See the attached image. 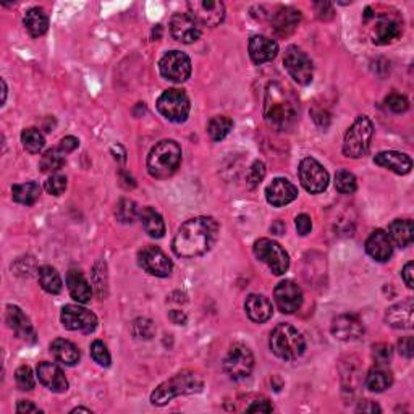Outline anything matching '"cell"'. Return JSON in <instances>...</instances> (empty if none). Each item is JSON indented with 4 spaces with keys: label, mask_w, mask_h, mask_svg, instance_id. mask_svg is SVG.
<instances>
[{
    "label": "cell",
    "mask_w": 414,
    "mask_h": 414,
    "mask_svg": "<svg viewBox=\"0 0 414 414\" xmlns=\"http://www.w3.org/2000/svg\"><path fill=\"white\" fill-rule=\"evenodd\" d=\"M295 223H296V230H298L301 237H306V235L311 233V230H313V221H311L308 214H301V216L296 217Z\"/></svg>",
    "instance_id": "681fc988"
},
{
    "label": "cell",
    "mask_w": 414,
    "mask_h": 414,
    "mask_svg": "<svg viewBox=\"0 0 414 414\" xmlns=\"http://www.w3.org/2000/svg\"><path fill=\"white\" fill-rule=\"evenodd\" d=\"M254 254L275 275H283L290 267L288 253L277 242H272L269 238H260L254 243Z\"/></svg>",
    "instance_id": "9c48e42d"
},
{
    "label": "cell",
    "mask_w": 414,
    "mask_h": 414,
    "mask_svg": "<svg viewBox=\"0 0 414 414\" xmlns=\"http://www.w3.org/2000/svg\"><path fill=\"white\" fill-rule=\"evenodd\" d=\"M71 413H91V410H88V408H75V410H71Z\"/></svg>",
    "instance_id": "91938a15"
},
{
    "label": "cell",
    "mask_w": 414,
    "mask_h": 414,
    "mask_svg": "<svg viewBox=\"0 0 414 414\" xmlns=\"http://www.w3.org/2000/svg\"><path fill=\"white\" fill-rule=\"evenodd\" d=\"M131 332L136 339L151 340L152 337L156 335V325H154V322L149 319L140 318L131 324Z\"/></svg>",
    "instance_id": "60d3db41"
},
{
    "label": "cell",
    "mask_w": 414,
    "mask_h": 414,
    "mask_svg": "<svg viewBox=\"0 0 414 414\" xmlns=\"http://www.w3.org/2000/svg\"><path fill=\"white\" fill-rule=\"evenodd\" d=\"M62 324L65 329L81 332V334H93L97 329V318L94 313H91L89 309L81 308L76 304H68L62 309L60 314Z\"/></svg>",
    "instance_id": "5bb4252c"
},
{
    "label": "cell",
    "mask_w": 414,
    "mask_h": 414,
    "mask_svg": "<svg viewBox=\"0 0 414 414\" xmlns=\"http://www.w3.org/2000/svg\"><path fill=\"white\" fill-rule=\"evenodd\" d=\"M138 263L146 272L156 277H168L172 274L173 264L168 256L157 246H146L138 254Z\"/></svg>",
    "instance_id": "9a60e30c"
},
{
    "label": "cell",
    "mask_w": 414,
    "mask_h": 414,
    "mask_svg": "<svg viewBox=\"0 0 414 414\" xmlns=\"http://www.w3.org/2000/svg\"><path fill=\"white\" fill-rule=\"evenodd\" d=\"M168 319H170L173 324H177V325H185L188 320L186 314L183 313V311H178V309L170 311V313H168Z\"/></svg>",
    "instance_id": "680465c9"
},
{
    "label": "cell",
    "mask_w": 414,
    "mask_h": 414,
    "mask_svg": "<svg viewBox=\"0 0 414 414\" xmlns=\"http://www.w3.org/2000/svg\"><path fill=\"white\" fill-rule=\"evenodd\" d=\"M392 242L400 248H406L414 242V225L410 219H397L388 225Z\"/></svg>",
    "instance_id": "f1b7e54d"
},
{
    "label": "cell",
    "mask_w": 414,
    "mask_h": 414,
    "mask_svg": "<svg viewBox=\"0 0 414 414\" xmlns=\"http://www.w3.org/2000/svg\"><path fill=\"white\" fill-rule=\"evenodd\" d=\"M140 219L146 233L152 238H162L165 235V223H163L162 216L152 207H145L140 212Z\"/></svg>",
    "instance_id": "836d02e7"
},
{
    "label": "cell",
    "mask_w": 414,
    "mask_h": 414,
    "mask_svg": "<svg viewBox=\"0 0 414 414\" xmlns=\"http://www.w3.org/2000/svg\"><path fill=\"white\" fill-rule=\"evenodd\" d=\"M170 33L178 43L191 44L201 38V24L190 13H177L170 20Z\"/></svg>",
    "instance_id": "e0dca14e"
},
{
    "label": "cell",
    "mask_w": 414,
    "mask_h": 414,
    "mask_svg": "<svg viewBox=\"0 0 414 414\" xmlns=\"http://www.w3.org/2000/svg\"><path fill=\"white\" fill-rule=\"evenodd\" d=\"M219 238V223L212 217H194L178 228L172 248L178 258L193 259L211 251Z\"/></svg>",
    "instance_id": "6da1fadb"
},
{
    "label": "cell",
    "mask_w": 414,
    "mask_h": 414,
    "mask_svg": "<svg viewBox=\"0 0 414 414\" xmlns=\"http://www.w3.org/2000/svg\"><path fill=\"white\" fill-rule=\"evenodd\" d=\"M12 196L17 202L24 204V206H33L40 196V186L36 182H27L22 185H13Z\"/></svg>",
    "instance_id": "e575fe53"
},
{
    "label": "cell",
    "mask_w": 414,
    "mask_h": 414,
    "mask_svg": "<svg viewBox=\"0 0 414 414\" xmlns=\"http://www.w3.org/2000/svg\"><path fill=\"white\" fill-rule=\"evenodd\" d=\"M374 162L377 165L388 168V170L397 173V175H406V173H410L413 168L411 157L397 151L379 152V154L374 157Z\"/></svg>",
    "instance_id": "d4e9b609"
},
{
    "label": "cell",
    "mask_w": 414,
    "mask_h": 414,
    "mask_svg": "<svg viewBox=\"0 0 414 414\" xmlns=\"http://www.w3.org/2000/svg\"><path fill=\"white\" fill-rule=\"evenodd\" d=\"M244 309H246L248 318L256 324L267 322L274 314V306L264 295H249L244 303Z\"/></svg>",
    "instance_id": "484cf974"
},
{
    "label": "cell",
    "mask_w": 414,
    "mask_h": 414,
    "mask_svg": "<svg viewBox=\"0 0 414 414\" xmlns=\"http://www.w3.org/2000/svg\"><path fill=\"white\" fill-rule=\"evenodd\" d=\"M274 298L283 314H293L303 304V291L291 280H283L275 287Z\"/></svg>",
    "instance_id": "2e32d148"
},
{
    "label": "cell",
    "mask_w": 414,
    "mask_h": 414,
    "mask_svg": "<svg viewBox=\"0 0 414 414\" xmlns=\"http://www.w3.org/2000/svg\"><path fill=\"white\" fill-rule=\"evenodd\" d=\"M45 191L49 194H54V196H60L66 190V177L60 175V173H54L52 177L47 178L45 182Z\"/></svg>",
    "instance_id": "bcb514c9"
},
{
    "label": "cell",
    "mask_w": 414,
    "mask_h": 414,
    "mask_svg": "<svg viewBox=\"0 0 414 414\" xmlns=\"http://www.w3.org/2000/svg\"><path fill=\"white\" fill-rule=\"evenodd\" d=\"M17 413H20V414H23V413H40V410L36 405H33L31 401L22 400V401H18V405H17Z\"/></svg>",
    "instance_id": "6f0895ef"
},
{
    "label": "cell",
    "mask_w": 414,
    "mask_h": 414,
    "mask_svg": "<svg viewBox=\"0 0 414 414\" xmlns=\"http://www.w3.org/2000/svg\"><path fill=\"white\" fill-rule=\"evenodd\" d=\"M38 277H39L40 287H43V290L47 291V293L59 295L60 291H62L64 288L62 279H60L57 270L50 267V265H43V267L38 270Z\"/></svg>",
    "instance_id": "d590c367"
},
{
    "label": "cell",
    "mask_w": 414,
    "mask_h": 414,
    "mask_svg": "<svg viewBox=\"0 0 414 414\" xmlns=\"http://www.w3.org/2000/svg\"><path fill=\"white\" fill-rule=\"evenodd\" d=\"M23 24L27 28V31L33 36V38H39L47 33L49 29V17L40 7L29 8L27 15L23 18Z\"/></svg>",
    "instance_id": "1f68e13d"
},
{
    "label": "cell",
    "mask_w": 414,
    "mask_h": 414,
    "mask_svg": "<svg viewBox=\"0 0 414 414\" xmlns=\"http://www.w3.org/2000/svg\"><path fill=\"white\" fill-rule=\"evenodd\" d=\"M65 152L60 149V147H55V149H49L45 154L40 157L39 168L44 173H57L60 168L65 165Z\"/></svg>",
    "instance_id": "8d00e7d4"
},
{
    "label": "cell",
    "mask_w": 414,
    "mask_h": 414,
    "mask_svg": "<svg viewBox=\"0 0 414 414\" xmlns=\"http://www.w3.org/2000/svg\"><path fill=\"white\" fill-rule=\"evenodd\" d=\"M316 10H318V17L320 20L334 18V5L330 2H318L316 3Z\"/></svg>",
    "instance_id": "f907efd6"
},
{
    "label": "cell",
    "mask_w": 414,
    "mask_h": 414,
    "mask_svg": "<svg viewBox=\"0 0 414 414\" xmlns=\"http://www.w3.org/2000/svg\"><path fill=\"white\" fill-rule=\"evenodd\" d=\"M366 253L377 263H387L393 254V242L390 235L383 230H376L374 233L367 238Z\"/></svg>",
    "instance_id": "7402d4cb"
},
{
    "label": "cell",
    "mask_w": 414,
    "mask_h": 414,
    "mask_svg": "<svg viewBox=\"0 0 414 414\" xmlns=\"http://www.w3.org/2000/svg\"><path fill=\"white\" fill-rule=\"evenodd\" d=\"M398 348H400V353L405 357H413L414 355V340L413 337H405L398 341Z\"/></svg>",
    "instance_id": "f5cc1de1"
},
{
    "label": "cell",
    "mask_w": 414,
    "mask_h": 414,
    "mask_svg": "<svg viewBox=\"0 0 414 414\" xmlns=\"http://www.w3.org/2000/svg\"><path fill=\"white\" fill-rule=\"evenodd\" d=\"M204 387V382L196 372L183 371L178 372L172 379L161 383L159 387L152 392L151 403L156 406H163L173 398L180 395H193V393L201 392Z\"/></svg>",
    "instance_id": "277c9868"
},
{
    "label": "cell",
    "mask_w": 414,
    "mask_h": 414,
    "mask_svg": "<svg viewBox=\"0 0 414 414\" xmlns=\"http://www.w3.org/2000/svg\"><path fill=\"white\" fill-rule=\"evenodd\" d=\"M279 54V44L265 36H253L249 40V57L256 65L267 64Z\"/></svg>",
    "instance_id": "603a6c76"
},
{
    "label": "cell",
    "mask_w": 414,
    "mask_h": 414,
    "mask_svg": "<svg viewBox=\"0 0 414 414\" xmlns=\"http://www.w3.org/2000/svg\"><path fill=\"white\" fill-rule=\"evenodd\" d=\"M385 322L393 329H413L414 303L413 300L390 306L385 313Z\"/></svg>",
    "instance_id": "cb8c5ba5"
},
{
    "label": "cell",
    "mask_w": 414,
    "mask_h": 414,
    "mask_svg": "<svg viewBox=\"0 0 414 414\" xmlns=\"http://www.w3.org/2000/svg\"><path fill=\"white\" fill-rule=\"evenodd\" d=\"M254 369L253 351L243 343H235L230 346L223 360V371L232 380H243L251 376Z\"/></svg>",
    "instance_id": "52a82bcc"
},
{
    "label": "cell",
    "mask_w": 414,
    "mask_h": 414,
    "mask_svg": "<svg viewBox=\"0 0 414 414\" xmlns=\"http://www.w3.org/2000/svg\"><path fill=\"white\" fill-rule=\"evenodd\" d=\"M413 274H414V263L411 260V263H408L405 267H403V280H405L406 287L408 288H413L414 287V280H413Z\"/></svg>",
    "instance_id": "11a10c76"
},
{
    "label": "cell",
    "mask_w": 414,
    "mask_h": 414,
    "mask_svg": "<svg viewBox=\"0 0 414 414\" xmlns=\"http://www.w3.org/2000/svg\"><path fill=\"white\" fill-rule=\"evenodd\" d=\"M2 88H3V101H2V104H3L5 99H7V84H5L3 80H2Z\"/></svg>",
    "instance_id": "94428289"
},
{
    "label": "cell",
    "mask_w": 414,
    "mask_h": 414,
    "mask_svg": "<svg viewBox=\"0 0 414 414\" xmlns=\"http://www.w3.org/2000/svg\"><path fill=\"white\" fill-rule=\"evenodd\" d=\"M401 27L397 20L383 17L377 20L374 29H372V40L377 45H387L393 43V40L400 38Z\"/></svg>",
    "instance_id": "83f0119b"
},
{
    "label": "cell",
    "mask_w": 414,
    "mask_h": 414,
    "mask_svg": "<svg viewBox=\"0 0 414 414\" xmlns=\"http://www.w3.org/2000/svg\"><path fill=\"white\" fill-rule=\"evenodd\" d=\"M392 383L393 376L387 364H376L374 367H371V371L367 372L366 376V387L369 388L371 392H385L388 387H392Z\"/></svg>",
    "instance_id": "4dcf8cb0"
},
{
    "label": "cell",
    "mask_w": 414,
    "mask_h": 414,
    "mask_svg": "<svg viewBox=\"0 0 414 414\" xmlns=\"http://www.w3.org/2000/svg\"><path fill=\"white\" fill-rule=\"evenodd\" d=\"M300 101L293 89L282 83H270L264 97V119L270 128L288 131L298 121Z\"/></svg>",
    "instance_id": "7a4b0ae2"
},
{
    "label": "cell",
    "mask_w": 414,
    "mask_h": 414,
    "mask_svg": "<svg viewBox=\"0 0 414 414\" xmlns=\"http://www.w3.org/2000/svg\"><path fill=\"white\" fill-rule=\"evenodd\" d=\"M283 65L287 68L288 75L293 78L298 84H309L313 81L314 66L313 60H311L303 50L291 45L285 52Z\"/></svg>",
    "instance_id": "8fae6325"
},
{
    "label": "cell",
    "mask_w": 414,
    "mask_h": 414,
    "mask_svg": "<svg viewBox=\"0 0 414 414\" xmlns=\"http://www.w3.org/2000/svg\"><path fill=\"white\" fill-rule=\"evenodd\" d=\"M39 382L54 393H64L68 390V380L59 366L52 362H39L38 366Z\"/></svg>",
    "instance_id": "44dd1931"
},
{
    "label": "cell",
    "mask_w": 414,
    "mask_h": 414,
    "mask_svg": "<svg viewBox=\"0 0 414 414\" xmlns=\"http://www.w3.org/2000/svg\"><path fill=\"white\" fill-rule=\"evenodd\" d=\"M66 287H68L70 296L75 301H78L81 304H86L91 301L93 296V287H91L88 280H86L84 274L80 270H70L66 274Z\"/></svg>",
    "instance_id": "4316f807"
},
{
    "label": "cell",
    "mask_w": 414,
    "mask_h": 414,
    "mask_svg": "<svg viewBox=\"0 0 414 414\" xmlns=\"http://www.w3.org/2000/svg\"><path fill=\"white\" fill-rule=\"evenodd\" d=\"M22 142L24 149L31 152V154H39L45 146L44 135L38 128H27V130L22 133Z\"/></svg>",
    "instance_id": "f35d334b"
},
{
    "label": "cell",
    "mask_w": 414,
    "mask_h": 414,
    "mask_svg": "<svg viewBox=\"0 0 414 414\" xmlns=\"http://www.w3.org/2000/svg\"><path fill=\"white\" fill-rule=\"evenodd\" d=\"M298 172L300 182L306 191L318 194L325 191L327 186H329V173L313 157H306V159L301 161Z\"/></svg>",
    "instance_id": "7c38bea8"
},
{
    "label": "cell",
    "mask_w": 414,
    "mask_h": 414,
    "mask_svg": "<svg viewBox=\"0 0 414 414\" xmlns=\"http://www.w3.org/2000/svg\"><path fill=\"white\" fill-rule=\"evenodd\" d=\"M233 128V120L228 117H214L207 125V133L211 136L212 141H222L230 135Z\"/></svg>",
    "instance_id": "74e56055"
},
{
    "label": "cell",
    "mask_w": 414,
    "mask_h": 414,
    "mask_svg": "<svg viewBox=\"0 0 414 414\" xmlns=\"http://www.w3.org/2000/svg\"><path fill=\"white\" fill-rule=\"evenodd\" d=\"M356 411L357 413H380L382 410L379 408V405H376L374 401L366 400V401H361L360 405H357Z\"/></svg>",
    "instance_id": "9f6ffc18"
},
{
    "label": "cell",
    "mask_w": 414,
    "mask_h": 414,
    "mask_svg": "<svg viewBox=\"0 0 414 414\" xmlns=\"http://www.w3.org/2000/svg\"><path fill=\"white\" fill-rule=\"evenodd\" d=\"M385 104L388 109H390L392 112H395V114H403V112H406L408 107H410L406 97L401 94H397V93L388 96L385 99Z\"/></svg>",
    "instance_id": "7dc6e473"
},
{
    "label": "cell",
    "mask_w": 414,
    "mask_h": 414,
    "mask_svg": "<svg viewBox=\"0 0 414 414\" xmlns=\"http://www.w3.org/2000/svg\"><path fill=\"white\" fill-rule=\"evenodd\" d=\"M372 356H374L377 364H388V361L393 356V348L388 343H377L372 348Z\"/></svg>",
    "instance_id": "c3c4849f"
},
{
    "label": "cell",
    "mask_w": 414,
    "mask_h": 414,
    "mask_svg": "<svg viewBox=\"0 0 414 414\" xmlns=\"http://www.w3.org/2000/svg\"><path fill=\"white\" fill-rule=\"evenodd\" d=\"M332 334L337 340L356 341L364 334V325L361 324V320L356 316L343 314L332 322Z\"/></svg>",
    "instance_id": "ffe728a7"
},
{
    "label": "cell",
    "mask_w": 414,
    "mask_h": 414,
    "mask_svg": "<svg viewBox=\"0 0 414 414\" xmlns=\"http://www.w3.org/2000/svg\"><path fill=\"white\" fill-rule=\"evenodd\" d=\"M301 22V12L293 7H280L270 15V28L277 36H290L295 33Z\"/></svg>",
    "instance_id": "d6986e66"
},
{
    "label": "cell",
    "mask_w": 414,
    "mask_h": 414,
    "mask_svg": "<svg viewBox=\"0 0 414 414\" xmlns=\"http://www.w3.org/2000/svg\"><path fill=\"white\" fill-rule=\"evenodd\" d=\"M372 136H374V125H372L369 117H357L345 135L343 154L351 157V159L364 157L371 149Z\"/></svg>",
    "instance_id": "8992f818"
},
{
    "label": "cell",
    "mask_w": 414,
    "mask_h": 414,
    "mask_svg": "<svg viewBox=\"0 0 414 414\" xmlns=\"http://www.w3.org/2000/svg\"><path fill=\"white\" fill-rule=\"evenodd\" d=\"M190 15L201 27H217L225 18V5L217 0H190Z\"/></svg>",
    "instance_id": "4fadbf2b"
},
{
    "label": "cell",
    "mask_w": 414,
    "mask_h": 414,
    "mask_svg": "<svg viewBox=\"0 0 414 414\" xmlns=\"http://www.w3.org/2000/svg\"><path fill=\"white\" fill-rule=\"evenodd\" d=\"M264 177H265V165L260 161H256L246 175V185L249 186V190L258 188L260 185V182L264 180Z\"/></svg>",
    "instance_id": "f6af8a7d"
},
{
    "label": "cell",
    "mask_w": 414,
    "mask_h": 414,
    "mask_svg": "<svg viewBox=\"0 0 414 414\" xmlns=\"http://www.w3.org/2000/svg\"><path fill=\"white\" fill-rule=\"evenodd\" d=\"M115 216L121 223H133L138 217L136 202L131 201V199H120L119 204H117Z\"/></svg>",
    "instance_id": "ab89813d"
},
{
    "label": "cell",
    "mask_w": 414,
    "mask_h": 414,
    "mask_svg": "<svg viewBox=\"0 0 414 414\" xmlns=\"http://www.w3.org/2000/svg\"><path fill=\"white\" fill-rule=\"evenodd\" d=\"M270 350L282 360H298L306 350L304 337L293 325L279 324L270 334Z\"/></svg>",
    "instance_id": "5b68a950"
},
{
    "label": "cell",
    "mask_w": 414,
    "mask_h": 414,
    "mask_svg": "<svg viewBox=\"0 0 414 414\" xmlns=\"http://www.w3.org/2000/svg\"><path fill=\"white\" fill-rule=\"evenodd\" d=\"M272 410H274V406L270 405L267 400H264V398H263V400L253 401L251 405L246 408L248 413H270Z\"/></svg>",
    "instance_id": "816d5d0a"
},
{
    "label": "cell",
    "mask_w": 414,
    "mask_h": 414,
    "mask_svg": "<svg viewBox=\"0 0 414 414\" xmlns=\"http://www.w3.org/2000/svg\"><path fill=\"white\" fill-rule=\"evenodd\" d=\"M182 147L177 141L163 140L152 147L147 156V172L157 180L172 177L180 167Z\"/></svg>",
    "instance_id": "3957f363"
},
{
    "label": "cell",
    "mask_w": 414,
    "mask_h": 414,
    "mask_svg": "<svg viewBox=\"0 0 414 414\" xmlns=\"http://www.w3.org/2000/svg\"><path fill=\"white\" fill-rule=\"evenodd\" d=\"M157 110L168 121L183 124L188 119V115H190L191 104L185 91L173 88L163 91L159 101H157Z\"/></svg>",
    "instance_id": "ba28073f"
},
{
    "label": "cell",
    "mask_w": 414,
    "mask_h": 414,
    "mask_svg": "<svg viewBox=\"0 0 414 414\" xmlns=\"http://www.w3.org/2000/svg\"><path fill=\"white\" fill-rule=\"evenodd\" d=\"M15 380L20 390L29 392L34 388V374L29 366H20L17 372H15Z\"/></svg>",
    "instance_id": "7bdbcfd3"
},
{
    "label": "cell",
    "mask_w": 414,
    "mask_h": 414,
    "mask_svg": "<svg viewBox=\"0 0 414 414\" xmlns=\"http://www.w3.org/2000/svg\"><path fill=\"white\" fill-rule=\"evenodd\" d=\"M161 75L172 83H185L191 75V60L185 52L172 50L167 52L159 62Z\"/></svg>",
    "instance_id": "30bf717a"
},
{
    "label": "cell",
    "mask_w": 414,
    "mask_h": 414,
    "mask_svg": "<svg viewBox=\"0 0 414 414\" xmlns=\"http://www.w3.org/2000/svg\"><path fill=\"white\" fill-rule=\"evenodd\" d=\"M50 351L55 360L59 362H62L65 366H75L80 362V351L76 346L71 343V341L65 340V339H57L52 341L50 345Z\"/></svg>",
    "instance_id": "d6a6232c"
},
{
    "label": "cell",
    "mask_w": 414,
    "mask_h": 414,
    "mask_svg": "<svg viewBox=\"0 0 414 414\" xmlns=\"http://www.w3.org/2000/svg\"><path fill=\"white\" fill-rule=\"evenodd\" d=\"M298 198V188L287 178H275L265 190V199L274 207H283Z\"/></svg>",
    "instance_id": "ac0fdd59"
},
{
    "label": "cell",
    "mask_w": 414,
    "mask_h": 414,
    "mask_svg": "<svg viewBox=\"0 0 414 414\" xmlns=\"http://www.w3.org/2000/svg\"><path fill=\"white\" fill-rule=\"evenodd\" d=\"M78 146H80V141L76 140L75 136H66L62 141H60L59 147L65 152V154H68V152H73Z\"/></svg>",
    "instance_id": "db71d44e"
},
{
    "label": "cell",
    "mask_w": 414,
    "mask_h": 414,
    "mask_svg": "<svg viewBox=\"0 0 414 414\" xmlns=\"http://www.w3.org/2000/svg\"><path fill=\"white\" fill-rule=\"evenodd\" d=\"M7 324L20 339L27 340L29 337H34L31 322H29V319L24 316V313L18 306H7Z\"/></svg>",
    "instance_id": "f546056e"
},
{
    "label": "cell",
    "mask_w": 414,
    "mask_h": 414,
    "mask_svg": "<svg viewBox=\"0 0 414 414\" xmlns=\"http://www.w3.org/2000/svg\"><path fill=\"white\" fill-rule=\"evenodd\" d=\"M356 177L348 170H340L335 175V188L343 194H351L356 191Z\"/></svg>",
    "instance_id": "b9f144b4"
},
{
    "label": "cell",
    "mask_w": 414,
    "mask_h": 414,
    "mask_svg": "<svg viewBox=\"0 0 414 414\" xmlns=\"http://www.w3.org/2000/svg\"><path fill=\"white\" fill-rule=\"evenodd\" d=\"M91 356L93 360L97 362V364L102 367H109L110 366V353L107 350V346L104 345V341L101 340H94L93 345H91Z\"/></svg>",
    "instance_id": "ee69618b"
}]
</instances>
